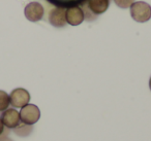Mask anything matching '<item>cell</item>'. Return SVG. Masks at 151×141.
Masks as SVG:
<instances>
[{"instance_id":"cell-12","label":"cell","mask_w":151,"mask_h":141,"mask_svg":"<svg viewBox=\"0 0 151 141\" xmlns=\"http://www.w3.org/2000/svg\"><path fill=\"white\" fill-rule=\"evenodd\" d=\"M9 129L5 128V127L3 126L2 122H1V120H0V137L2 136V135H7V134H9Z\"/></svg>"},{"instance_id":"cell-13","label":"cell","mask_w":151,"mask_h":141,"mask_svg":"<svg viewBox=\"0 0 151 141\" xmlns=\"http://www.w3.org/2000/svg\"><path fill=\"white\" fill-rule=\"evenodd\" d=\"M0 141H13L12 139H9L7 137V135H2V136L0 137Z\"/></svg>"},{"instance_id":"cell-10","label":"cell","mask_w":151,"mask_h":141,"mask_svg":"<svg viewBox=\"0 0 151 141\" xmlns=\"http://www.w3.org/2000/svg\"><path fill=\"white\" fill-rule=\"evenodd\" d=\"M11 105L9 95L4 91H0V112H3Z\"/></svg>"},{"instance_id":"cell-8","label":"cell","mask_w":151,"mask_h":141,"mask_svg":"<svg viewBox=\"0 0 151 141\" xmlns=\"http://www.w3.org/2000/svg\"><path fill=\"white\" fill-rule=\"evenodd\" d=\"M110 0H87V7L94 15H101L108 9Z\"/></svg>"},{"instance_id":"cell-2","label":"cell","mask_w":151,"mask_h":141,"mask_svg":"<svg viewBox=\"0 0 151 141\" xmlns=\"http://www.w3.org/2000/svg\"><path fill=\"white\" fill-rule=\"evenodd\" d=\"M40 118V110L34 104H27L26 106L21 108L20 110V118L21 122L25 125H32L36 124Z\"/></svg>"},{"instance_id":"cell-5","label":"cell","mask_w":151,"mask_h":141,"mask_svg":"<svg viewBox=\"0 0 151 141\" xmlns=\"http://www.w3.org/2000/svg\"><path fill=\"white\" fill-rule=\"evenodd\" d=\"M65 18H66V23H68L69 25L78 26L83 23L85 19V14L80 6L73 5V6H69L68 9H66Z\"/></svg>"},{"instance_id":"cell-6","label":"cell","mask_w":151,"mask_h":141,"mask_svg":"<svg viewBox=\"0 0 151 141\" xmlns=\"http://www.w3.org/2000/svg\"><path fill=\"white\" fill-rule=\"evenodd\" d=\"M44 7L38 2H30L29 4L26 5L25 11H24L26 19L30 22L40 21L44 17Z\"/></svg>"},{"instance_id":"cell-4","label":"cell","mask_w":151,"mask_h":141,"mask_svg":"<svg viewBox=\"0 0 151 141\" xmlns=\"http://www.w3.org/2000/svg\"><path fill=\"white\" fill-rule=\"evenodd\" d=\"M0 120L5 128L13 130L21 124L20 112L15 108H7L6 110H4L0 115Z\"/></svg>"},{"instance_id":"cell-1","label":"cell","mask_w":151,"mask_h":141,"mask_svg":"<svg viewBox=\"0 0 151 141\" xmlns=\"http://www.w3.org/2000/svg\"><path fill=\"white\" fill-rule=\"evenodd\" d=\"M130 16L136 22L145 23L151 19V6L144 1H137L132 4Z\"/></svg>"},{"instance_id":"cell-11","label":"cell","mask_w":151,"mask_h":141,"mask_svg":"<svg viewBox=\"0 0 151 141\" xmlns=\"http://www.w3.org/2000/svg\"><path fill=\"white\" fill-rule=\"evenodd\" d=\"M114 2L121 9H128V7L132 6V4L134 2V0H114Z\"/></svg>"},{"instance_id":"cell-7","label":"cell","mask_w":151,"mask_h":141,"mask_svg":"<svg viewBox=\"0 0 151 141\" xmlns=\"http://www.w3.org/2000/svg\"><path fill=\"white\" fill-rule=\"evenodd\" d=\"M66 9L64 6H56L49 14V22L52 26L57 28L64 27L66 25V18H65Z\"/></svg>"},{"instance_id":"cell-9","label":"cell","mask_w":151,"mask_h":141,"mask_svg":"<svg viewBox=\"0 0 151 141\" xmlns=\"http://www.w3.org/2000/svg\"><path fill=\"white\" fill-rule=\"evenodd\" d=\"M31 131H32V126L25 125V124H23V122H21L17 128L14 129L15 134H17L18 136H21V137L28 136V135L31 133Z\"/></svg>"},{"instance_id":"cell-14","label":"cell","mask_w":151,"mask_h":141,"mask_svg":"<svg viewBox=\"0 0 151 141\" xmlns=\"http://www.w3.org/2000/svg\"><path fill=\"white\" fill-rule=\"evenodd\" d=\"M149 88H150V91H151V77L149 79Z\"/></svg>"},{"instance_id":"cell-3","label":"cell","mask_w":151,"mask_h":141,"mask_svg":"<svg viewBox=\"0 0 151 141\" xmlns=\"http://www.w3.org/2000/svg\"><path fill=\"white\" fill-rule=\"evenodd\" d=\"M9 101H11V105L13 107L22 108L27 104H29L30 94L28 93L27 90L18 88L9 94Z\"/></svg>"}]
</instances>
